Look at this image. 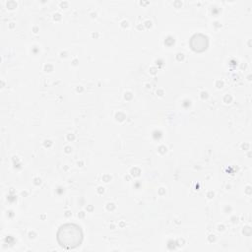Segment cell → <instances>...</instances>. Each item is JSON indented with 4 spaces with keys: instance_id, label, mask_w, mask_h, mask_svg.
I'll return each instance as SVG.
<instances>
[{
    "instance_id": "1",
    "label": "cell",
    "mask_w": 252,
    "mask_h": 252,
    "mask_svg": "<svg viewBox=\"0 0 252 252\" xmlns=\"http://www.w3.org/2000/svg\"><path fill=\"white\" fill-rule=\"evenodd\" d=\"M57 238L62 247L75 248L81 243L82 232L80 227L75 224H65L59 229Z\"/></svg>"
}]
</instances>
